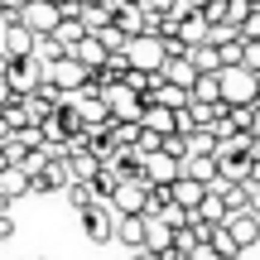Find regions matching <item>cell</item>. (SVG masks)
I'll list each match as a JSON object with an SVG mask.
<instances>
[{"mask_svg": "<svg viewBox=\"0 0 260 260\" xmlns=\"http://www.w3.org/2000/svg\"><path fill=\"white\" fill-rule=\"evenodd\" d=\"M159 154H169V159H178V164H183V159H188V140L174 130V135H164V140H159Z\"/></svg>", "mask_w": 260, "mask_h": 260, "instance_id": "cell-26", "label": "cell"}, {"mask_svg": "<svg viewBox=\"0 0 260 260\" xmlns=\"http://www.w3.org/2000/svg\"><path fill=\"white\" fill-rule=\"evenodd\" d=\"M159 77H164L169 87H183V92H193V82H198V68L188 63V53H178V58H164Z\"/></svg>", "mask_w": 260, "mask_h": 260, "instance_id": "cell-15", "label": "cell"}, {"mask_svg": "<svg viewBox=\"0 0 260 260\" xmlns=\"http://www.w3.org/2000/svg\"><path fill=\"white\" fill-rule=\"evenodd\" d=\"M102 102H106V116H111V121L140 125V111H145V96H140V92H130L125 82L106 87V92H102Z\"/></svg>", "mask_w": 260, "mask_h": 260, "instance_id": "cell-4", "label": "cell"}, {"mask_svg": "<svg viewBox=\"0 0 260 260\" xmlns=\"http://www.w3.org/2000/svg\"><path fill=\"white\" fill-rule=\"evenodd\" d=\"M87 77H92V73H87V68L77 63V58H68V53L58 58V63H48V68H44V82L53 87L58 96H73V92H82V87H87Z\"/></svg>", "mask_w": 260, "mask_h": 260, "instance_id": "cell-2", "label": "cell"}, {"mask_svg": "<svg viewBox=\"0 0 260 260\" xmlns=\"http://www.w3.org/2000/svg\"><path fill=\"white\" fill-rule=\"evenodd\" d=\"M183 178L212 188V183H217V159H183Z\"/></svg>", "mask_w": 260, "mask_h": 260, "instance_id": "cell-22", "label": "cell"}, {"mask_svg": "<svg viewBox=\"0 0 260 260\" xmlns=\"http://www.w3.org/2000/svg\"><path fill=\"white\" fill-rule=\"evenodd\" d=\"M217 92H222V106H255L260 102V77L246 73V68H222L217 73Z\"/></svg>", "mask_w": 260, "mask_h": 260, "instance_id": "cell-1", "label": "cell"}, {"mask_svg": "<svg viewBox=\"0 0 260 260\" xmlns=\"http://www.w3.org/2000/svg\"><path fill=\"white\" fill-rule=\"evenodd\" d=\"M125 63L135 68V73H159L164 68V39H154V34H135L125 44Z\"/></svg>", "mask_w": 260, "mask_h": 260, "instance_id": "cell-3", "label": "cell"}, {"mask_svg": "<svg viewBox=\"0 0 260 260\" xmlns=\"http://www.w3.org/2000/svg\"><path fill=\"white\" fill-rule=\"evenodd\" d=\"M188 159H212L217 154V135L212 130H188Z\"/></svg>", "mask_w": 260, "mask_h": 260, "instance_id": "cell-21", "label": "cell"}, {"mask_svg": "<svg viewBox=\"0 0 260 260\" xmlns=\"http://www.w3.org/2000/svg\"><path fill=\"white\" fill-rule=\"evenodd\" d=\"M0 53L5 58H34V34L15 15H0Z\"/></svg>", "mask_w": 260, "mask_h": 260, "instance_id": "cell-9", "label": "cell"}, {"mask_svg": "<svg viewBox=\"0 0 260 260\" xmlns=\"http://www.w3.org/2000/svg\"><path fill=\"white\" fill-rule=\"evenodd\" d=\"M246 212L260 217V183H246Z\"/></svg>", "mask_w": 260, "mask_h": 260, "instance_id": "cell-30", "label": "cell"}, {"mask_svg": "<svg viewBox=\"0 0 260 260\" xmlns=\"http://www.w3.org/2000/svg\"><path fill=\"white\" fill-rule=\"evenodd\" d=\"M149 102H154V106H164V111H183V106H188V92H183V87L159 82L154 92H149Z\"/></svg>", "mask_w": 260, "mask_h": 260, "instance_id": "cell-20", "label": "cell"}, {"mask_svg": "<svg viewBox=\"0 0 260 260\" xmlns=\"http://www.w3.org/2000/svg\"><path fill=\"white\" fill-rule=\"evenodd\" d=\"M68 183H73V174H68V159L53 154L34 178H29V193H58V188H68Z\"/></svg>", "mask_w": 260, "mask_h": 260, "instance_id": "cell-11", "label": "cell"}, {"mask_svg": "<svg viewBox=\"0 0 260 260\" xmlns=\"http://www.w3.org/2000/svg\"><path fill=\"white\" fill-rule=\"evenodd\" d=\"M188 260H222V255H212V251H207V246H203V251H193Z\"/></svg>", "mask_w": 260, "mask_h": 260, "instance_id": "cell-33", "label": "cell"}, {"mask_svg": "<svg viewBox=\"0 0 260 260\" xmlns=\"http://www.w3.org/2000/svg\"><path fill=\"white\" fill-rule=\"evenodd\" d=\"M203 198H207V188H203V183H193V178H183V174L169 183V203L183 207V212H198V203H203Z\"/></svg>", "mask_w": 260, "mask_h": 260, "instance_id": "cell-14", "label": "cell"}, {"mask_svg": "<svg viewBox=\"0 0 260 260\" xmlns=\"http://www.w3.org/2000/svg\"><path fill=\"white\" fill-rule=\"evenodd\" d=\"M217 63H222V68H241V39H226V44H217Z\"/></svg>", "mask_w": 260, "mask_h": 260, "instance_id": "cell-28", "label": "cell"}, {"mask_svg": "<svg viewBox=\"0 0 260 260\" xmlns=\"http://www.w3.org/2000/svg\"><path fill=\"white\" fill-rule=\"evenodd\" d=\"M178 174H183V164L169 159V154H159V149L145 154V164H140V183H145V188H169Z\"/></svg>", "mask_w": 260, "mask_h": 260, "instance_id": "cell-10", "label": "cell"}, {"mask_svg": "<svg viewBox=\"0 0 260 260\" xmlns=\"http://www.w3.org/2000/svg\"><path fill=\"white\" fill-rule=\"evenodd\" d=\"M116 241L130 251H145V217H116Z\"/></svg>", "mask_w": 260, "mask_h": 260, "instance_id": "cell-18", "label": "cell"}, {"mask_svg": "<svg viewBox=\"0 0 260 260\" xmlns=\"http://www.w3.org/2000/svg\"><path fill=\"white\" fill-rule=\"evenodd\" d=\"M246 135H251V140H255V145H260V102L251 106V125H246Z\"/></svg>", "mask_w": 260, "mask_h": 260, "instance_id": "cell-31", "label": "cell"}, {"mask_svg": "<svg viewBox=\"0 0 260 260\" xmlns=\"http://www.w3.org/2000/svg\"><path fill=\"white\" fill-rule=\"evenodd\" d=\"M63 102L73 106V116H77L87 130H96V125H106V121H111V116H106V102H102V92H96V87H82V92L63 96Z\"/></svg>", "mask_w": 260, "mask_h": 260, "instance_id": "cell-6", "label": "cell"}, {"mask_svg": "<svg viewBox=\"0 0 260 260\" xmlns=\"http://www.w3.org/2000/svg\"><path fill=\"white\" fill-rule=\"evenodd\" d=\"M68 58H77V63H82L87 73H96V68H102V63H106L111 53L102 48V39H96V34H82V39H77V48H73Z\"/></svg>", "mask_w": 260, "mask_h": 260, "instance_id": "cell-16", "label": "cell"}, {"mask_svg": "<svg viewBox=\"0 0 260 260\" xmlns=\"http://www.w3.org/2000/svg\"><path fill=\"white\" fill-rule=\"evenodd\" d=\"M29 193V174H24V169H15V164H5V169H0V203H15V198H24Z\"/></svg>", "mask_w": 260, "mask_h": 260, "instance_id": "cell-17", "label": "cell"}, {"mask_svg": "<svg viewBox=\"0 0 260 260\" xmlns=\"http://www.w3.org/2000/svg\"><path fill=\"white\" fill-rule=\"evenodd\" d=\"M82 232H87V241L92 246H106V241H116V212L106 203H92V207H82Z\"/></svg>", "mask_w": 260, "mask_h": 260, "instance_id": "cell-7", "label": "cell"}, {"mask_svg": "<svg viewBox=\"0 0 260 260\" xmlns=\"http://www.w3.org/2000/svg\"><path fill=\"white\" fill-rule=\"evenodd\" d=\"M58 19H63V15H58V5H53V0H24V10H19V24H24L34 39L53 34V29H58Z\"/></svg>", "mask_w": 260, "mask_h": 260, "instance_id": "cell-8", "label": "cell"}, {"mask_svg": "<svg viewBox=\"0 0 260 260\" xmlns=\"http://www.w3.org/2000/svg\"><path fill=\"white\" fill-rule=\"evenodd\" d=\"M130 260H159L154 251H135V255H130Z\"/></svg>", "mask_w": 260, "mask_h": 260, "instance_id": "cell-34", "label": "cell"}, {"mask_svg": "<svg viewBox=\"0 0 260 260\" xmlns=\"http://www.w3.org/2000/svg\"><path fill=\"white\" fill-rule=\"evenodd\" d=\"M255 164H260V145H255Z\"/></svg>", "mask_w": 260, "mask_h": 260, "instance_id": "cell-36", "label": "cell"}, {"mask_svg": "<svg viewBox=\"0 0 260 260\" xmlns=\"http://www.w3.org/2000/svg\"><path fill=\"white\" fill-rule=\"evenodd\" d=\"M63 193H68V203H73L77 212H82V207H92V203H96V193H92V183H68Z\"/></svg>", "mask_w": 260, "mask_h": 260, "instance_id": "cell-27", "label": "cell"}, {"mask_svg": "<svg viewBox=\"0 0 260 260\" xmlns=\"http://www.w3.org/2000/svg\"><path fill=\"white\" fill-rule=\"evenodd\" d=\"M34 260H44V255H34Z\"/></svg>", "mask_w": 260, "mask_h": 260, "instance_id": "cell-37", "label": "cell"}, {"mask_svg": "<svg viewBox=\"0 0 260 260\" xmlns=\"http://www.w3.org/2000/svg\"><path fill=\"white\" fill-rule=\"evenodd\" d=\"M77 24H82L87 34H102V29L111 24V10H106V5H82V15H77Z\"/></svg>", "mask_w": 260, "mask_h": 260, "instance_id": "cell-23", "label": "cell"}, {"mask_svg": "<svg viewBox=\"0 0 260 260\" xmlns=\"http://www.w3.org/2000/svg\"><path fill=\"white\" fill-rule=\"evenodd\" d=\"M77 5H106V0H77Z\"/></svg>", "mask_w": 260, "mask_h": 260, "instance_id": "cell-35", "label": "cell"}, {"mask_svg": "<svg viewBox=\"0 0 260 260\" xmlns=\"http://www.w3.org/2000/svg\"><path fill=\"white\" fill-rule=\"evenodd\" d=\"M222 226H226V236L236 241V251H251V246L260 241V217H251V212H232Z\"/></svg>", "mask_w": 260, "mask_h": 260, "instance_id": "cell-12", "label": "cell"}, {"mask_svg": "<svg viewBox=\"0 0 260 260\" xmlns=\"http://www.w3.org/2000/svg\"><path fill=\"white\" fill-rule=\"evenodd\" d=\"M106 207H111L116 217H145V183H121Z\"/></svg>", "mask_w": 260, "mask_h": 260, "instance_id": "cell-13", "label": "cell"}, {"mask_svg": "<svg viewBox=\"0 0 260 260\" xmlns=\"http://www.w3.org/2000/svg\"><path fill=\"white\" fill-rule=\"evenodd\" d=\"M207 251L222 255V260H236V255H241V251H236V241L226 236V226H212V236H207Z\"/></svg>", "mask_w": 260, "mask_h": 260, "instance_id": "cell-24", "label": "cell"}, {"mask_svg": "<svg viewBox=\"0 0 260 260\" xmlns=\"http://www.w3.org/2000/svg\"><path fill=\"white\" fill-rule=\"evenodd\" d=\"M10 236H15V222H10V212L0 207V241H10Z\"/></svg>", "mask_w": 260, "mask_h": 260, "instance_id": "cell-32", "label": "cell"}, {"mask_svg": "<svg viewBox=\"0 0 260 260\" xmlns=\"http://www.w3.org/2000/svg\"><path fill=\"white\" fill-rule=\"evenodd\" d=\"M48 159H53V154H48V149H44V145H39V149H29V154H24V159H19V164H15V169H24V174H29V178H34V174H39V169H44V164H48Z\"/></svg>", "mask_w": 260, "mask_h": 260, "instance_id": "cell-29", "label": "cell"}, {"mask_svg": "<svg viewBox=\"0 0 260 260\" xmlns=\"http://www.w3.org/2000/svg\"><path fill=\"white\" fill-rule=\"evenodd\" d=\"M39 82H44V63H39V58H10V63H5V87H10V96H29Z\"/></svg>", "mask_w": 260, "mask_h": 260, "instance_id": "cell-5", "label": "cell"}, {"mask_svg": "<svg viewBox=\"0 0 260 260\" xmlns=\"http://www.w3.org/2000/svg\"><path fill=\"white\" fill-rule=\"evenodd\" d=\"M198 222H207V226H222L226 222V207H222V198H217V188H207V198H203V203H198Z\"/></svg>", "mask_w": 260, "mask_h": 260, "instance_id": "cell-19", "label": "cell"}, {"mask_svg": "<svg viewBox=\"0 0 260 260\" xmlns=\"http://www.w3.org/2000/svg\"><path fill=\"white\" fill-rule=\"evenodd\" d=\"M82 34H87V29L77 24V19H58V29H53V39L63 44V53H73V48H77V39H82Z\"/></svg>", "mask_w": 260, "mask_h": 260, "instance_id": "cell-25", "label": "cell"}]
</instances>
